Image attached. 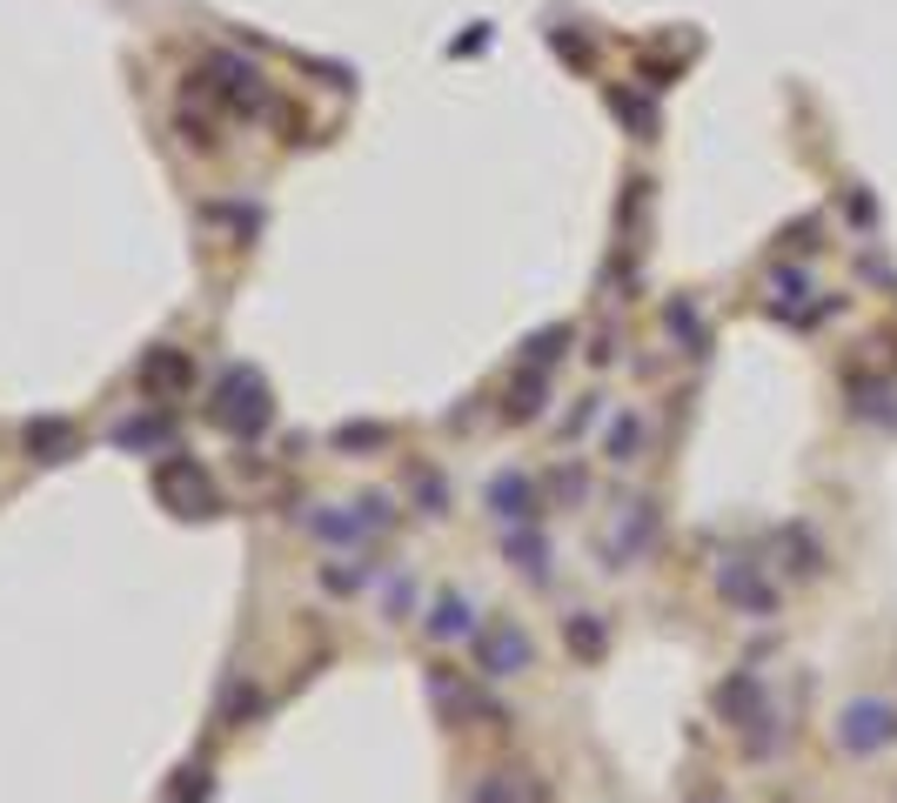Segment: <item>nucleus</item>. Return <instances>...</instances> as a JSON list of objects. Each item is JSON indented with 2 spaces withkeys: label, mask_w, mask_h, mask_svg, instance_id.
<instances>
[{
  "label": "nucleus",
  "mask_w": 897,
  "mask_h": 803,
  "mask_svg": "<svg viewBox=\"0 0 897 803\" xmlns=\"http://www.w3.org/2000/svg\"><path fill=\"white\" fill-rule=\"evenodd\" d=\"M161 496L188 503V516H215V490H208V475L195 462H168V469H161Z\"/></svg>",
  "instance_id": "nucleus-1"
},
{
  "label": "nucleus",
  "mask_w": 897,
  "mask_h": 803,
  "mask_svg": "<svg viewBox=\"0 0 897 803\" xmlns=\"http://www.w3.org/2000/svg\"><path fill=\"white\" fill-rule=\"evenodd\" d=\"M221 422H228V429H241V436H255V429L269 422V402H262V388H255L249 375L221 388Z\"/></svg>",
  "instance_id": "nucleus-2"
},
{
  "label": "nucleus",
  "mask_w": 897,
  "mask_h": 803,
  "mask_svg": "<svg viewBox=\"0 0 897 803\" xmlns=\"http://www.w3.org/2000/svg\"><path fill=\"white\" fill-rule=\"evenodd\" d=\"M503 663H529V642L523 636H496V642H489V670H503Z\"/></svg>",
  "instance_id": "nucleus-3"
},
{
  "label": "nucleus",
  "mask_w": 897,
  "mask_h": 803,
  "mask_svg": "<svg viewBox=\"0 0 897 803\" xmlns=\"http://www.w3.org/2000/svg\"><path fill=\"white\" fill-rule=\"evenodd\" d=\"M851 723H857V730H844L851 744H877V737H884V710H857Z\"/></svg>",
  "instance_id": "nucleus-4"
},
{
  "label": "nucleus",
  "mask_w": 897,
  "mask_h": 803,
  "mask_svg": "<svg viewBox=\"0 0 897 803\" xmlns=\"http://www.w3.org/2000/svg\"><path fill=\"white\" fill-rule=\"evenodd\" d=\"M456 629H469V609H462V603H442V609H436V636H456Z\"/></svg>",
  "instance_id": "nucleus-5"
}]
</instances>
